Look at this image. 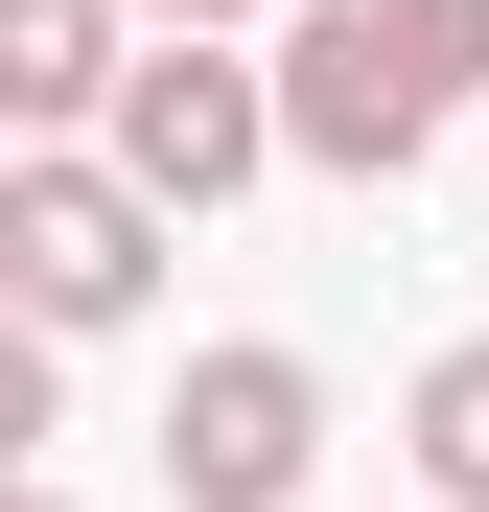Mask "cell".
Segmentation results:
<instances>
[{
  "label": "cell",
  "instance_id": "obj_3",
  "mask_svg": "<svg viewBox=\"0 0 489 512\" xmlns=\"http://www.w3.org/2000/svg\"><path fill=\"white\" fill-rule=\"evenodd\" d=\"M0 280H24V326H117L140 280H163V210L117 187V163H24V187H0Z\"/></svg>",
  "mask_w": 489,
  "mask_h": 512
},
{
  "label": "cell",
  "instance_id": "obj_8",
  "mask_svg": "<svg viewBox=\"0 0 489 512\" xmlns=\"http://www.w3.org/2000/svg\"><path fill=\"white\" fill-rule=\"evenodd\" d=\"M140 24H163V47H210V24H233V0H140Z\"/></svg>",
  "mask_w": 489,
  "mask_h": 512
},
{
  "label": "cell",
  "instance_id": "obj_4",
  "mask_svg": "<svg viewBox=\"0 0 489 512\" xmlns=\"http://www.w3.org/2000/svg\"><path fill=\"white\" fill-rule=\"evenodd\" d=\"M303 466H326L303 350H187V396H163V489H187V512H280Z\"/></svg>",
  "mask_w": 489,
  "mask_h": 512
},
{
  "label": "cell",
  "instance_id": "obj_5",
  "mask_svg": "<svg viewBox=\"0 0 489 512\" xmlns=\"http://www.w3.org/2000/svg\"><path fill=\"white\" fill-rule=\"evenodd\" d=\"M140 70H117V0H0V117L70 140V117H117Z\"/></svg>",
  "mask_w": 489,
  "mask_h": 512
},
{
  "label": "cell",
  "instance_id": "obj_9",
  "mask_svg": "<svg viewBox=\"0 0 489 512\" xmlns=\"http://www.w3.org/2000/svg\"><path fill=\"white\" fill-rule=\"evenodd\" d=\"M24 512H70V489H24Z\"/></svg>",
  "mask_w": 489,
  "mask_h": 512
},
{
  "label": "cell",
  "instance_id": "obj_2",
  "mask_svg": "<svg viewBox=\"0 0 489 512\" xmlns=\"http://www.w3.org/2000/svg\"><path fill=\"white\" fill-rule=\"evenodd\" d=\"M280 140H303V163H350V187H396V163L443 140L420 47H396V0H326V24H280Z\"/></svg>",
  "mask_w": 489,
  "mask_h": 512
},
{
  "label": "cell",
  "instance_id": "obj_1",
  "mask_svg": "<svg viewBox=\"0 0 489 512\" xmlns=\"http://www.w3.org/2000/svg\"><path fill=\"white\" fill-rule=\"evenodd\" d=\"M280 163V70H233V47H140V94H117V187L140 210H233Z\"/></svg>",
  "mask_w": 489,
  "mask_h": 512
},
{
  "label": "cell",
  "instance_id": "obj_7",
  "mask_svg": "<svg viewBox=\"0 0 489 512\" xmlns=\"http://www.w3.org/2000/svg\"><path fill=\"white\" fill-rule=\"evenodd\" d=\"M396 47H420V94H443V117L489 94V0H396Z\"/></svg>",
  "mask_w": 489,
  "mask_h": 512
},
{
  "label": "cell",
  "instance_id": "obj_6",
  "mask_svg": "<svg viewBox=\"0 0 489 512\" xmlns=\"http://www.w3.org/2000/svg\"><path fill=\"white\" fill-rule=\"evenodd\" d=\"M420 489H443V512H489V350H443V373H420Z\"/></svg>",
  "mask_w": 489,
  "mask_h": 512
}]
</instances>
